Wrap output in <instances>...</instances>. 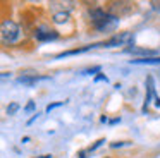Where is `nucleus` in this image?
I'll list each match as a JSON object with an SVG mask.
<instances>
[{
    "mask_svg": "<svg viewBox=\"0 0 160 158\" xmlns=\"http://www.w3.org/2000/svg\"><path fill=\"white\" fill-rule=\"evenodd\" d=\"M88 21H90L91 27L98 33H110L119 26V17L108 12V9L98 5L88 9Z\"/></svg>",
    "mask_w": 160,
    "mask_h": 158,
    "instance_id": "f257e3e1",
    "label": "nucleus"
},
{
    "mask_svg": "<svg viewBox=\"0 0 160 158\" xmlns=\"http://www.w3.org/2000/svg\"><path fill=\"white\" fill-rule=\"evenodd\" d=\"M0 36H2V43L4 45H14L21 38V27H19V24L16 21L5 19V21H2Z\"/></svg>",
    "mask_w": 160,
    "mask_h": 158,
    "instance_id": "f03ea898",
    "label": "nucleus"
},
{
    "mask_svg": "<svg viewBox=\"0 0 160 158\" xmlns=\"http://www.w3.org/2000/svg\"><path fill=\"white\" fill-rule=\"evenodd\" d=\"M59 31H55L53 27H50L48 24H40L33 29V38L36 41H55L59 38Z\"/></svg>",
    "mask_w": 160,
    "mask_h": 158,
    "instance_id": "7ed1b4c3",
    "label": "nucleus"
},
{
    "mask_svg": "<svg viewBox=\"0 0 160 158\" xmlns=\"http://www.w3.org/2000/svg\"><path fill=\"white\" fill-rule=\"evenodd\" d=\"M129 40H131V33H129V31H126V33L114 34L112 38L105 40L103 43H95V47H121V45H126Z\"/></svg>",
    "mask_w": 160,
    "mask_h": 158,
    "instance_id": "20e7f679",
    "label": "nucleus"
},
{
    "mask_svg": "<svg viewBox=\"0 0 160 158\" xmlns=\"http://www.w3.org/2000/svg\"><path fill=\"white\" fill-rule=\"evenodd\" d=\"M153 96H155V84H153V77L148 76L146 77V98H145V105H143V112L148 110V105H150Z\"/></svg>",
    "mask_w": 160,
    "mask_h": 158,
    "instance_id": "39448f33",
    "label": "nucleus"
},
{
    "mask_svg": "<svg viewBox=\"0 0 160 158\" xmlns=\"http://www.w3.org/2000/svg\"><path fill=\"white\" fill-rule=\"evenodd\" d=\"M42 79H48V76H21V77H18V81L24 82V84H33V82L42 81Z\"/></svg>",
    "mask_w": 160,
    "mask_h": 158,
    "instance_id": "423d86ee",
    "label": "nucleus"
},
{
    "mask_svg": "<svg viewBox=\"0 0 160 158\" xmlns=\"http://www.w3.org/2000/svg\"><path fill=\"white\" fill-rule=\"evenodd\" d=\"M132 64H160V57H143L131 60Z\"/></svg>",
    "mask_w": 160,
    "mask_h": 158,
    "instance_id": "0eeeda50",
    "label": "nucleus"
},
{
    "mask_svg": "<svg viewBox=\"0 0 160 158\" xmlns=\"http://www.w3.org/2000/svg\"><path fill=\"white\" fill-rule=\"evenodd\" d=\"M52 21L55 24H66L67 21H69V14L67 12H57V14H53Z\"/></svg>",
    "mask_w": 160,
    "mask_h": 158,
    "instance_id": "6e6552de",
    "label": "nucleus"
},
{
    "mask_svg": "<svg viewBox=\"0 0 160 158\" xmlns=\"http://www.w3.org/2000/svg\"><path fill=\"white\" fill-rule=\"evenodd\" d=\"M18 110H19V105H18V103H11V105L7 106V113H9V115H14Z\"/></svg>",
    "mask_w": 160,
    "mask_h": 158,
    "instance_id": "1a4fd4ad",
    "label": "nucleus"
},
{
    "mask_svg": "<svg viewBox=\"0 0 160 158\" xmlns=\"http://www.w3.org/2000/svg\"><path fill=\"white\" fill-rule=\"evenodd\" d=\"M102 143H105V139H98V141H97V143H95V144H93V146H90V148H88V151H95V150H97V148H98V146H100V144H102Z\"/></svg>",
    "mask_w": 160,
    "mask_h": 158,
    "instance_id": "9d476101",
    "label": "nucleus"
},
{
    "mask_svg": "<svg viewBox=\"0 0 160 158\" xmlns=\"http://www.w3.org/2000/svg\"><path fill=\"white\" fill-rule=\"evenodd\" d=\"M60 105H64V101H57V103H52V105H48V106H47V110H48V112H50V110L57 108V106H60Z\"/></svg>",
    "mask_w": 160,
    "mask_h": 158,
    "instance_id": "9b49d317",
    "label": "nucleus"
},
{
    "mask_svg": "<svg viewBox=\"0 0 160 158\" xmlns=\"http://www.w3.org/2000/svg\"><path fill=\"white\" fill-rule=\"evenodd\" d=\"M33 108H35V101H29L28 105H26V108H24V110H26V112H31Z\"/></svg>",
    "mask_w": 160,
    "mask_h": 158,
    "instance_id": "f8f14e48",
    "label": "nucleus"
},
{
    "mask_svg": "<svg viewBox=\"0 0 160 158\" xmlns=\"http://www.w3.org/2000/svg\"><path fill=\"white\" fill-rule=\"evenodd\" d=\"M102 79H105V81H107V77H105L103 74H100V76H97V77H95V81H102Z\"/></svg>",
    "mask_w": 160,
    "mask_h": 158,
    "instance_id": "ddd939ff",
    "label": "nucleus"
},
{
    "mask_svg": "<svg viewBox=\"0 0 160 158\" xmlns=\"http://www.w3.org/2000/svg\"><path fill=\"white\" fill-rule=\"evenodd\" d=\"M155 105H157V106H158V108H160V98H158V96H157V98H155Z\"/></svg>",
    "mask_w": 160,
    "mask_h": 158,
    "instance_id": "4468645a",
    "label": "nucleus"
}]
</instances>
